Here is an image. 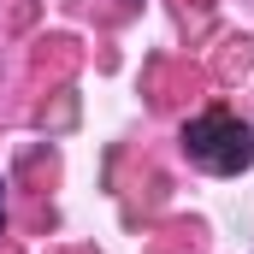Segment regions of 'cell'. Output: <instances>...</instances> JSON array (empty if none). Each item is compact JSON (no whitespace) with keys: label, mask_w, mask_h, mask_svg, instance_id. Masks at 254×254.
Masks as SVG:
<instances>
[{"label":"cell","mask_w":254,"mask_h":254,"mask_svg":"<svg viewBox=\"0 0 254 254\" xmlns=\"http://www.w3.org/2000/svg\"><path fill=\"white\" fill-rule=\"evenodd\" d=\"M184 148L207 172H243V166H254V130L237 125L231 113H207V119L184 125Z\"/></svg>","instance_id":"cell-1"},{"label":"cell","mask_w":254,"mask_h":254,"mask_svg":"<svg viewBox=\"0 0 254 254\" xmlns=\"http://www.w3.org/2000/svg\"><path fill=\"white\" fill-rule=\"evenodd\" d=\"M0 225H6V184H0Z\"/></svg>","instance_id":"cell-2"}]
</instances>
